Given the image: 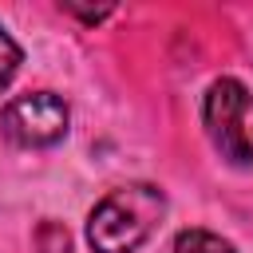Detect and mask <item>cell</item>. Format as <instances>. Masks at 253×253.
<instances>
[{
	"mask_svg": "<svg viewBox=\"0 0 253 253\" xmlns=\"http://www.w3.org/2000/svg\"><path fill=\"white\" fill-rule=\"evenodd\" d=\"M0 126L20 146H51L67 130V107L51 91H28L0 111Z\"/></svg>",
	"mask_w": 253,
	"mask_h": 253,
	"instance_id": "3",
	"label": "cell"
},
{
	"mask_svg": "<svg viewBox=\"0 0 253 253\" xmlns=\"http://www.w3.org/2000/svg\"><path fill=\"white\" fill-rule=\"evenodd\" d=\"M162 213H166V198L158 186H146V182L123 186L91 210L87 241L95 253H130L158 229Z\"/></svg>",
	"mask_w": 253,
	"mask_h": 253,
	"instance_id": "1",
	"label": "cell"
},
{
	"mask_svg": "<svg viewBox=\"0 0 253 253\" xmlns=\"http://www.w3.org/2000/svg\"><path fill=\"white\" fill-rule=\"evenodd\" d=\"M206 130L229 162H253V91L237 79H217L206 91Z\"/></svg>",
	"mask_w": 253,
	"mask_h": 253,
	"instance_id": "2",
	"label": "cell"
},
{
	"mask_svg": "<svg viewBox=\"0 0 253 253\" xmlns=\"http://www.w3.org/2000/svg\"><path fill=\"white\" fill-rule=\"evenodd\" d=\"M174 253H233V245L221 241V237L210 233V229H186V233H178Z\"/></svg>",
	"mask_w": 253,
	"mask_h": 253,
	"instance_id": "4",
	"label": "cell"
},
{
	"mask_svg": "<svg viewBox=\"0 0 253 253\" xmlns=\"http://www.w3.org/2000/svg\"><path fill=\"white\" fill-rule=\"evenodd\" d=\"M16 63H20V47L0 32V91L8 87V79L16 75Z\"/></svg>",
	"mask_w": 253,
	"mask_h": 253,
	"instance_id": "5",
	"label": "cell"
}]
</instances>
